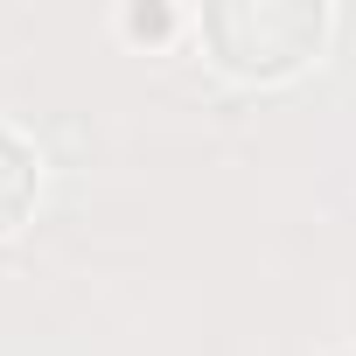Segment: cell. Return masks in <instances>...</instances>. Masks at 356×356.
<instances>
[{"instance_id":"6da1fadb","label":"cell","mask_w":356,"mask_h":356,"mask_svg":"<svg viewBox=\"0 0 356 356\" xmlns=\"http://www.w3.org/2000/svg\"><path fill=\"white\" fill-rule=\"evenodd\" d=\"M35 175H42L35 147H29L22 133H8V126H0V231H8V224L29 210V196H35Z\"/></svg>"}]
</instances>
